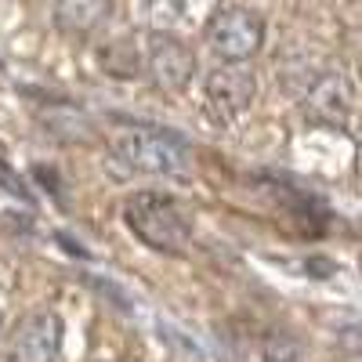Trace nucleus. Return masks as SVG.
Masks as SVG:
<instances>
[{
	"label": "nucleus",
	"instance_id": "nucleus-1",
	"mask_svg": "<svg viewBox=\"0 0 362 362\" xmlns=\"http://www.w3.org/2000/svg\"><path fill=\"white\" fill-rule=\"evenodd\" d=\"M112 163L124 174L174 177L189 167V141L160 127H131L116 138Z\"/></svg>",
	"mask_w": 362,
	"mask_h": 362
},
{
	"label": "nucleus",
	"instance_id": "nucleus-2",
	"mask_svg": "<svg viewBox=\"0 0 362 362\" xmlns=\"http://www.w3.org/2000/svg\"><path fill=\"white\" fill-rule=\"evenodd\" d=\"M124 221L148 250H160V254H185L192 239L189 218L181 214L177 199L163 192H148V189L134 192L124 203Z\"/></svg>",
	"mask_w": 362,
	"mask_h": 362
},
{
	"label": "nucleus",
	"instance_id": "nucleus-3",
	"mask_svg": "<svg viewBox=\"0 0 362 362\" xmlns=\"http://www.w3.org/2000/svg\"><path fill=\"white\" fill-rule=\"evenodd\" d=\"M210 47L221 62L243 66L261 51L264 44V22L250 8H225L214 22H210Z\"/></svg>",
	"mask_w": 362,
	"mask_h": 362
},
{
	"label": "nucleus",
	"instance_id": "nucleus-4",
	"mask_svg": "<svg viewBox=\"0 0 362 362\" xmlns=\"http://www.w3.org/2000/svg\"><path fill=\"white\" fill-rule=\"evenodd\" d=\"M62 351V319L51 308L29 312L8 341V362H58Z\"/></svg>",
	"mask_w": 362,
	"mask_h": 362
},
{
	"label": "nucleus",
	"instance_id": "nucleus-5",
	"mask_svg": "<svg viewBox=\"0 0 362 362\" xmlns=\"http://www.w3.org/2000/svg\"><path fill=\"white\" fill-rule=\"evenodd\" d=\"M254 90H257V80L247 66H218L203 80V102H206V112L225 124V119H235L243 116L254 102Z\"/></svg>",
	"mask_w": 362,
	"mask_h": 362
},
{
	"label": "nucleus",
	"instance_id": "nucleus-6",
	"mask_svg": "<svg viewBox=\"0 0 362 362\" xmlns=\"http://www.w3.org/2000/svg\"><path fill=\"white\" fill-rule=\"evenodd\" d=\"M148 69H153V80L167 90H181L192 73H196V58L192 51L174 40V37H153L148 40Z\"/></svg>",
	"mask_w": 362,
	"mask_h": 362
},
{
	"label": "nucleus",
	"instance_id": "nucleus-7",
	"mask_svg": "<svg viewBox=\"0 0 362 362\" xmlns=\"http://www.w3.org/2000/svg\"><path fill=\"white\" fill-rule=\"evenodd\" d=\"M305 109L322 119V124H337L351 109V83L341 73H322L305 90Z\"/></svg>",
	"mask_w": 362,
	"mask_h": 362
},
{
	"label": "nucleus",
	"instance_id": "nucleus-8",
	"mask_svg": "<svg viewBox=\"0 0 362 362\" xmlns=\"http://www.w3.org/2000/svg\"><path fill=\"white\" fill-rule=\"evenodd\" d=\"M112 15V0H54L51 18L66 37H87Z\"/></svg>",
	"mask_w": 362,
	"mask_h": 362
}]
</instances>
